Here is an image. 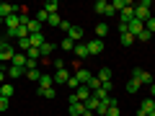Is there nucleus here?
<instances>
[{"label":"nucleus","mask_w":155,"mask_h":116,"mask_svg":"<svg viewBox=\"0 0 155 116\" xmlns=\"http://www.w3.org/2000/svg\"><path fill=\"white\" fill-rule=\"evenodd\" d=\"M119 16H122V23H129V21L134 18V8H132V5H127L122 13H119Z\"/></svg>","instance_id":"obj_23"},{"label":"nucleus","mask_w":155,"mask_h":116,"mask_svg":"<svg viewBox=\"0 0 155 116\" xmlns=\"http://www.w3.org/2000/svg\"><path fill=\"white\" fill-rule=\"evenodd\" d=\"M44 11L49 13V16H54V13L60 11V5H57V0H47V3H44Z\"/></svg>","instance_id":"obj_24"},{"label":"nucleus","mask_w":155,"mask_h":116,"mask_svg":"<svg viewBox=\"0 0 155 116\" xmlns=\"http://www.w3.org/2000/svg\"><path fill=\"white\" fill-rule=\"evenodd\" d=\"M54 49H57V47L52 44V41H44V47H41V49H39V52H41V57H47V54H52V52H54Z\"/></svg>","instance_id":"obj_29"},{"label":"nucleus","mask_w":155,"mask_h":116,"mask_svg":"<svg viewBox=\"0 0 155 116\" xmlns=\"http://www.w3.org/2000/svg\"><path fill=\"white\" fill-rule=\"evenodd\" d=\"M153 8H155V3H153Z\"/></svg>","instance_id":"obj_48"},{"label":"nucleus","mask_w":155,"mask_h":116,"mask_svg":"<svg viewBox=\"0 0 155 116\" xmlns=\"http://www.w3.org/2000/svg\"><path fill=\"white\" fill-rule=\"evenodd\" d=\"M127 31H129V34H132V36H134V39H137V36H140V34H142V31H145V23H142V21H137V18H132V21H129V23H127Z\"/></svg>","instance_id":"obj_3"},{"label":"nucleus","mask_w":155,"mask_h":116,"mask_svg":"<svg viewBox=\"0 0 155 116\" xmlns=\"http://www.w3.org/2000/svg\"><path fill=\"white\" fill-rule=\"evenodd\" d=\"M134 41H137V39H134L129 31H127V34H119V44H122V47H132Z\"/></svg>","instance_id":"obj_19"},{"label":"nucleus","mask_w":155,"mask_h":116,"mask_svg":"<svg viewBox=\"0 0 155 116\" xmlns=\"http://www.w3.org/2000/svg\"><path fill=\"white\" fill-rule=\"evenodd\" d=\"M85 111V103H70V116H83Z\"/></svg>","instance_id":"obj_18"},{"label":"nucleus","mask_w":155,"mask_h":116,"mask_svg":"<svg viewBox=\"0 0 155 116\" xmlns=\"http://www.w3.org/2000/svg\"><path fill=\"white\" fill-rule=\"evenodd\" d=\"M26 77L31 80V83H39V77H41V72H39V70H26Z\"/></svg>","instance_id":"obj_33"},{"label":"nucleus","mask_w":155,"mask_h":116,"mask_svg":"<svg viewBox=\"0 0 155 116\" xmlns=\"http://www.w3.org/2000/svg\"><path fill=\"white\" fill-rule=\"evenodd\" d=\"M75 77H78V83H80V85H88L93 75H91V70H85V67H78V75Z\"/></svg>","instance_id":"obj_9"},{"label":"nucleus","mask_w":155,"mask_h":116,"mask_svg":"<svg viewBox=\"0 0 155 116\" xmlns=\"http://www.w3.org/2000/svg\"><path fill=\"white\" fill-rule=\"evenodd\" d=\"M5 26H8V31H16V28L21 26V18L13 13V16H8V18H5Z\"/></svg>","instance_id":"obj_17"},{"label":"nucleus","mask_w":155,"mask_h":116,"mask_svg":"<svg viewBox=\"0 0 155 116\" xmlns=\"http://www.w3.org/2000/svg\"><path fill=\"white\" fill-rule=\"evenodd\" d=\"M70 77H72V75H70L67 70H57V72H54V83H57V85H67Z\"/></svg>","instance_id":"obj_13"},{"label":"nucleus","mask_w":155,"mask_h":116,"mask_svg":"<svg viewBox=\"0 0 155 116\" xmlns=\"http://www.w3.org/2000/svg\"><path fill=\"white\" fill-rule=\"evenodd\" d=\"M127 5H132L129 0H114V3H111V8H114V11H119V13H122Z\"/></svg>","instance_id":"obj_28"},{"label":"nucleus","mask_w":155,"mask_h":116,"mask_svg":"<svg viewBox=\"0 0 155 116\" xmlns=\"http://www.w3.org/2000/svg\"><path fill=\"white\" fill-rule=\"evenodd\" d=\"M39 88H54V75H44V72H41V77H39Z\"/></svg>","instance_id":"obj_15"},{"label":"nucleus","mask_w":155,"mask_h":116,"mask_svg":"<svg viewBox=\"0 0 155 116\" xmlns=\"http://www.w3.org/2000/svg\"><path fill=\"white\" fill-rule=\"evenodd\" d=\"M0 26H5V21H3V18H0Z\"/></svg>","instance_id":"obj_47"},{"label":"nucleus","mask_w":155,"mask_h":116,"mask_svg":"<svg viewBox=\"0 0 155 116\" xmlns=\"http://www.w3.org/2000/svg\"><path fill=\"white\" fill-rule=\"evenodd\" d=\"M88 88H91V93H96V90H101V80H98V77H91Z\"/></svg>","instance_id":"obj_34"},{"label":"nucleus","mask_w":155,"mask_h":116,"mask_svg":"<svg viewBox=\"0 0 155 116\" xmlns=\"http://www.w3.org/2000/svg\"><path fill=\"white\" fill-rule=\"evenodd\" d=\"M72 95H75V98L80 101V103H85V101H88L93 93H91V88H88V85H80V88H78V93H72Z\"/></svg>","instance_id":"obj_10"},{"label":"nucleus","mask_w":155,"mask_h":116,"mask_svg":"<svg viewBox=\"0 0 155 116\" xmlns=\"http://www.w3.org/2000/svg\"><path fill=\"white\" fill-rule=\"evenodd\" d=\"M26 28H28V36H31V34H39V31H41V23H39L36 18H31V21H28V26H26Z\"/></svg>","instance_id":"obj_26"},{"label":"nucleus","mask_w":155,"mask_h":116,"mask_svg":"<svg viewBox=\"0 0 155 116\" xmlns=\"http://www.w3.org/2000/svg\"><path fill=\"white\" fill-rule=\"evenodd\" d=\"M83 116H93V111H85V114H83Z\"/></svg>","instance_id":"obj_45"},{"label":"nucleus","mask_w":155,"mask_h":116,"mask_svg":"<svg viewBox=\"0 0 155 116\" xmlns=\"http://www.w3.org/2000/svg\"><path fill=\"white\" fill-rule=\"evenodd\" d=\"M13 54H16V47H11L5 39H3V41H0V65H3V62H13Z\"/></svg>","instance_id":"obj_2"},{"label":"nucleus","mask_w":155,"mask_h":116,"mask_svg":"<svg viewBox=\"0 0 155 116\" xmlns=\"http://www.w3.org/2000/svg\"><path fill=\"white\" fill-rule=\"evenodd\" d=\"M36 93L41 95V98H54V95H57V90H54V88H39Z\"/></svg>","instance_id":"obj_27"},{"label":"nucleus","mask_w":155,"mask_h":116,"mask_svg":"<svg viewBox=\"0 0 155 116\" xmlns=\"http://www.w3.org/2000/svg\"><path fill=\"white\" fill-rule=\"evenodd\" d=\"M85 108H88V111H96V108H98V98H96V95H91V98L85 101Z\"/></svg>","instance_id":"obj_32"},{"label":"nucleus","mask_w":155,"mask_h":116,"mask_svg":"<svg viewBox=\"0 0 155 116\" xmlns=\"http://www.w3.org/2000/svg\"><path fill=\"white\" fill-rule=\"evenodd\" d=\"M96 13H101V16H114V8H111V3H106V0H98L96 3Z\"/></svg>","instance_id":"obj_4"},{"label":"nucleus","mask_w":155,"mask_h":116,"mask_svg":"<svg viewBox=\"0 0 155 116\" xmlns=\"http://www.w3.org/2000/svg\"><path fill=\"white\" fill-rule=\"evenodd\" d=\"M101 52H104V41H101V39H93V41H88V54H91V57H98Z\"/></svg>","instance_id":"obj_5"},{"label":"nucleus","mask_w":155,"mask_h":116,"mask_svg":"<svg viewBox=\"0 0 155 116\" xmlns=\"http://www.w3.org/2000/svg\"><path fill=\"white\" fill-rule=\"evenodd\" d=\"M3 83H8V75H5V67H3V70H0V85Z\"/></svg>","instance_id":"obj_42"},{"label":"nucleus","mask_w":155,"mask_h":116,"mask_svg":"<svg viewBox=\"0 0 155 116\" xmlns=\"http://www.w3.org/2000/svg\"><path fill=\"white\" fill-rule=\"evenodd\" d=\"M67 85H70V88H75V90L80 88V83H78V77H70V80H67Z\"/></svg>","instance_id":"obj_40"},{"label":"nucleus","mask_w":155,"mask_h":116,"mask_svg":"<svg viewBox=\"0 0 155 116\" xmlns=\"http://www.w3.org/2000/svg\"><path fill=\"white\" fill-rule=\"evenodd\" d=\"M8 106H11V101H8V98H0V111H8Z\"/></svg>","instance_id":"obj_41"},{"label":"nucleus","mask_w":155,"mask_h":116,"mask_svg":"<svg viewBox=\"0 0 155 116\" xmlns=\"http://www.w3.org/2000/svg\"><path fill=\"white\" fill-rule=\"evenodd\" d=\"M96 77L101 80V85H104V83H111V70H109V67H101V70H98V75H96Z\"/></svg>","instance_id":"obj_20"},{"label":"nucleus","mask_w":155,"mask_h":116,"mask_svg":"<svg viewBox=\"0 0 155 116\" xmlns=\"http://www.w3.org/2000/svg\"><path fill=\"white\" fill-rule=\"evenodd\" d=\"M18 49H26V52L31 49V44H28V36H26V39H18Z\"/></svg>","instance_id":"obj_36"},{"label":"nucleus","mask_w":155,"mask_h":116,"mask_svg":"<svg viewBox=\"0 0 155 116\" xmlns=\"http://www.w3.org/2000/svg\"><path fill=\"white\" fill-rule=\"evenodd\" d=\"M0 95H3V93H0Z\"/></svg>","instance_id":"obj_49"},{"label":"nucleus","mask_w":155,"mask_h":116,"mask_svg":"<svg viewBox=\"0 0 155 116\" xmlns=\"http://www.w3.org/2000/svg\"><path fill=\"white\" fill-rule=\"evenodd\" d=\"M155 83V75H150V72H140V85H147V88H150V85H153Z\"/></svg>","instance_id":"obj_21"},{"label":"nucleus","mask_w":155,"mask_h":116,"mask_svg":"<svg viewBox=\"0 0 155 116\" xmlns=\"http://www.w3.org/2000/svg\"><path fill=\"white\" fill-rule=\"evenodd\" d=\"M36 21L39 23H47V21H49V13H47L44 8H39V11H36Z\"/></svg>","instance_id":"obj_30"},{"label":"nucleus","mask_w":155,"mask_h":116,"mask_svg":"<svg viewBox=\"0 0 155 116\" xmlns=\"http://www.w3.org/2000/svg\"><path fill=\"white\" fill-rule=\"evenodd\" d=\"M47 23H49V26H60V23H62V18L54 13V16H49V21H47Z\"/></svg>","instance_id":"obj_37"},{"label":"nucleus","mask_w":155,"mask_h":116,"mask_svg":"<svg viewBox=\"0 0 155 116\" xmlns=\"http://www.w3.org/2000/svg\"><path fill=\"white\" fill-rule=\"evenodd\" d=\"M70 26H72V23H67V21H62V23H60V28H62V31H65V34L70 31Z\"/></svg>","instance_id":"obj_43"},{"label":"nucleus","mask_w":155,"mask_h":116,"mask_svg":"<svg viewBox=\"0 0 155 116\" xmlns=\"http://www.w3.org/2000/svg\"><path fill=\"white\" fill-rule=\"evenodd\" d=\"M134 18L137 21H150L153 18V3L150 0H142V3H137V8H134Z\"/></svg>","instance_id":"obj_1"},{"label":"nucleus","mask_w":155,"mask_h":116,"mask_svg":"<svg viewBox=\"0 0 155 116\" xmlns=\"http://www.w3.org/2000/svg\"><path fill=\"white\" fill-rule=\"evenodd\" d=\"M0 93H3L0 98H8V101H11L13 93H16V85H13V83H3V85H0Z\"/></svg>","instance_id":"obj_11"},{"label":"nucleus","mask_w":155,"mask_h":116,"mask_svg":"<svg viewBox=\"0 0 155 116\" xmlns=\"http://www.w3.org/2000/svg\"><path fill=\"white\" fill-rule=\"evenodd\" d=\"M142 116H155V111H150V114H142Z\"/></svg>","instance_id":"obj_46"},{"label":"nucleus","mask_w":155,"mask_h":116,"mask_svg":"<svg viewBox=\"0 0 155 116\" xmlns=\"http://www.w3.org/2000/svg\"><path fill=\"white\" fill-rule=\"evenodd\" d=\"M72 54L78 57V62H80V60H85V57H91V54H88V44H75Z\"/></svg>","instance_id":"obj_12"},{"label":"nucleus","mask_w":155,"mask_h":116,"mask_svg":"<svg viewBox=\"0 0 155 116\" xmlns=\"http://www.w3.org/2000/svg\"><path fill=\"white\" fill-rule=\"evenodd\" d=\"M44 41H47V39H44V34H41V31H39V34H31V36H28V44H31L34 49H41V47H44Z\"/></svg>","instance_id":"obj_7"},{"label":"nucleus","mask_w":155,"mask_h":116,"mask_svg":"<svg viewBox=\"0 0 155 116\" xmlns=\"http://www.w3.org/2000/svg\"><path fill=\"white\" fill-rule=\"evenodd\" d=\"M67 39H70L72 44H80V39H83V28H78V26H70V31H67Z\"/></svg>","instance_id":"obj_8"},{"label":"nucleus","mask_w":155,"mask_h":116,"mask_svg":"<svg viewBox=\"0 0 155 116\" xmlns=\"http://www.w3.org/2000/svg\"><path fill=\"white\" fill-rule=\"evenodd\" d=\"M16 13V5H11V3H0V18L5 21L8 16H13Z\"/></svg>","instance_id":"obj_14"},{"label":"nucleus","mask_w":155,"mask_h":116,"mask_svg":"<svg viewBox=\"0 0 155 116\" xmlns=\"http://www.w3.org/2000/svg\"><path fill=\"white\" fill-rule=\"evenodd\" d=\"M60 49H65V52H72V49H75V44H72V41H70V39H62V41H60Z\"/></svg>","instance_id":"obj_31"},{"label":"nucleus","mask_w":155,"mask_h":116,"mask_svg":"<svg viewBox=\"0 0 155 116\" xmlns=\"http://www.w3.org/2000/svg\"><path fill=\"white\" fill-rule=\"evenodd\" d=\"M150 111H155V101H153V98H147V101H142V106H140V111H137V116H142V114H150Z\"/></svg>","instance_id":"obj_16"},{"label":"nucleus","mask_w":155,"mask_h":116,"mask_svg":"<svg viewBox=\"0 0 155 116\" xmlns=\"http://www.w3.org/2000/svg\"><path fill=\"white\" fill-rule=\"evenodd\" d=\"M150 39H153V34H150V31H142V34L137 36V41H150Z\"/></svg>","instance_id":"obj_38"},{"label":"nucleus","mask_w":155,"mask_h":116,"mask_svg":"<svg viewBox=\"0 0 155 116\" xmlns=\"http://www.w3.org/2000/svg\"><path fill=\"white\" fill-rule=\"evenodd\" d=\"M5 75L11 77V80H18V77H23V75H26V67H16V65H11V67L5 70Z\"/></svg>","instance_id":"obj_6"},{"label":"nucleus","mask_w":155,"mask_h":116,"mask_svg":"<svg viewBox=\"0 0 155 116\" xmlns=\"http://www.w3.org/2000/svg\"><path fill=\"white\" fill-rule=\"evenodd\" d=\"M150 98H153V101H155V83H153V85H150Z\"/></svg>","instance_id":"obj_44"},{"label":"nucleus","mask_w":155,"mask_h":116,"mask_svg":"<svg viewBox=\"0 0 155 116\" xmlns=\"http://www.w3.org/2000/svg\"><path fill=\"white\" fill-rule=\"evenodd\" d=\"M106 34H109V23H98V26H96V39H101V41H104Z\"/></svg>","instance_id":"obj_25"},{"label":"nucleus","mask_w":155,"mask_h":116,"mask_svg":"<svg viewBox=\"0 0 155 116\" xmlns=\"http://www.w3.org/2000/svg\"><path fill=\"white\" fill-rule=\"evenodd\" d=\"M137 90H140V83L137 80H129L127 83V93H137Z\"/></svg>","instance_id":"obj_35"},{"label":"nucleus","mask_w":155,"mask_h":116,"mask_svg":"<svg viewBox=\"0 0 155 116\" xmlns=\"http://www.w3.org/2000/svg\"><path fill=\"white\" fill-rule=\"evenodd\" d=\"M26 60H28V57L23 54V52H16V54H13V62H11V65H16V67H26Z\"/></svg>","instance_id":"obj_22"},{"label":"nucleus","mask_w":155,"mask_h":116,"mask_svg":"<svg viewBox=\"0 0 155 116\" xmlns=\"http://www.w3.org/2000/svg\"><path fill=\"white\" fill-rule=\"evenodd\" d=\"M106 116H119V106H109V111H106Z\"/></svg>","instance_id":"obj_39"}]
</instances>
